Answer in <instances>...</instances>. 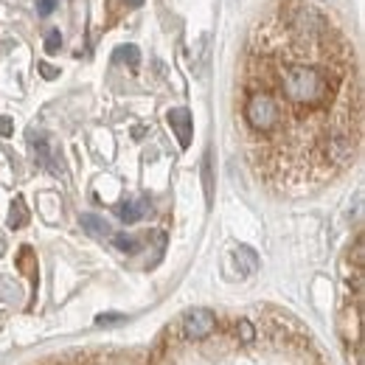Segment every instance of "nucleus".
<instances>
[{"label":"nucleus","instance_id":"nucleus-3","mask_svg":"<svg viewBox=\"0 0 365 365\" xmlns=\"http://www.w3.org/2000/svg\"><path fill=\"white\" fill-rule=\"evenodd\" d=\"M166 121H169V127L175 130V135L180 140L182 149H188L191 146V113L185 110V107H175V110H169V115H166Z\"/></svg>","mask_w":365,"mask_h":365},{"label":"nucleus","instance_id":"nucleus-13","mask_svg":"<svg viewBox=\"0 0 365 365\" xmlns=\"http://www.w3.org/2000/svg\"><path fill=\"white\" fill-rule=\"evenodd\" d=\"M236 331H239V337L245 340V343H250L256 334H253V326H250V320H239V326H236Z\"/></svg>","mask_w":365,"mask_h":365},{"label":"nucleus","instance_id":"nucleus-7","mask_svg":"<svg viewBox=\"0 0 365 365\" xmlns=\"http://www.w3.org/2000/svg\"><path fill=\"white\" fill-rule=\"evenodd\" d=\"M29 222V211H26V202L23 197H14L11 202V211H9V228H23Z\"/></svg>","mask_w":365,"mask_h":365},{"label":"nucleus","instance_id":"nucleus-12","mask_svg":"<svg viewBox=\"0 0 365 365\" xmlns=\"http://www.w3.org/2000/svg\"><path fill=\"white\" fill-rule=\"evenodd\" d=\"M62 48V34H59V29H48L46 31V51L48 53H56Z\"/></svg>","mask_w":365,"mask_h":365},{"label":"nucleus","instance_id":"nucleus-1","mask_svg":"<svg viewBox=\"0 0 365 365\" xmlns=\"http://www.w3.org/2000/svg\"><path fill=\"white\" fill-rule=\"evenodd\" d=\"M242 146L278 194H309L343 175L363 140L357 53L315 0H275L253 26L236 96Z\"/></svg>","mask_w":365,"mask_h":365},{"label":"nucleus","instance_id":"nucleus-4","mask_svg":"<svg viewBox=\"0 0 365 365\" xmlns=\"http://www.w3.org/2000/svg\"><path fill=\"white\" fill-rule=\"evenodd\" d=\"M31 143H34V155H37V160L46 166L48 172H53V175H59L62 172V166H59V160H56V155H53V146H51V138L46 133H31Z\"/></svg>","mask_w":365,"mask_h":365},{"label":"nucleus","instance_id":"nucleus-16","mask_svg":"<svg viewBox=\"0 0 365 365\" xmlns=\"http://www.w3.org/2000/svg\"><path fill=\"white\" fill-rule=\"evenodd\" d=\"M121 320H124V315H98L96 323L98 326H113V323H121Z\"/></svg>","mask_w":365,"mask_h":365},{"label":"nucleus","instance_id":"nucleus-17","mask_svg":"<svg viewBox=\"0 0 365 365\" xmlns=\"http://www.w3.org/2000/svg\"><path fill=\"white\" fill-rule=\"evenodd\" d=\"M53 9H56V0H40V3H37V11H40L43 17H48Z\"/></svg>","mask_w":365,"mask_h":365},{"label":"nucleus","instance_id":"nucleus-11","mask_svg":"<svg viewBox=\"0 0 365 365\" xmlns=\"http://www.w3.org/2000/svg\"><path fill=\"white\" fill-rule=\"evenodd\" d=\"M202 182H205V197H208V202H211V197H214V178H211V155H205V160H202Z\"/></svg>","mask_w":365,"mask_h":365},{"label":"nucleus","instance_id":"nucleus-5","mask_svg":"<svg viewBox=\"0 0 365 365\" xmlns=\"http://www.w3.org/2000/svg\"><path fill=\"white\" fill-rule=\"evenodd\" d=\"M115 214H118V220H121V222L133 225V222H138V220H143V217L149 214V202H146L143 197H135V200H127V202H121V205L115 208Z\"/></svg>","mask_w":365,"mask_h":365},{"label":"nucleus","instance_id":"nucleus-9","mask_svg":"<svg viewBox=\"0 0 365 365\" xmlns=\"http://www.w3.org/2000/svg\"><path fill=\"white\" fill-rule=\"evenodd\" d=\"M113 242H115V247L124 250V253H138V247H140V242H138L135 236H130V233H115Z\"/></svg>","mask_w":365,"mask_h":365},{"label":"nucleus","instance_id":"nucleus-10","mask_svg":"<svg viewBox=\"0 0 365 365\" xmlns=\"http://www.w3.org/2000/svg\"><path fill=\"white\" fill-rule=\"evenodd\" d=\"M115 59H121V62H130V65H138L140 62V51L135 46H121L115 51Z\"/></svg>","mask_w":365,"mask_h":365},{"label":"nucleus","instance_id":"nucleus-18","mask_svg":"<svg viewBox=\"0 0 365 365\" xmlns=\"http://www.w3.org/2000/svg\"><path fill=\"white\" fill-rule=\"evenodd\" d=\"M143 0H127V6H140Z\"/></svg>","mask_w":365,"mask_h":365},{"label":"nucleus","instance_id":"nucleus-2","mask_svg":"<svg viewBox=\"0 0 365 365\" xmlns=\"http://www.w3.org/2000/svg\"><path fill=\"white\" fill-rule=\"evenodd\" d=\"M180 331L185 340L200 343V340H205V337H211L217 331V315L211 309H191V312L182 315Z\"/></svg>","mask_w":365,"mask_h":365},{"label":"nucleus","instance_id":"nucleus-14","mask_svg":"<svg viewBox=\"0 0 365 365\" xmlns=\"http://www.w3.org/2000/svg\"><path fill=\"white\" fill-rule=\"evenodd\" d=\"M11 133H14V121H11L9 115H0V135L9 138Z\"/></svg>","mask_w":365,"mask_h":365},{"label":"nucleus","instance_id":"nucleus-15","mask_svg":"<svg viewBox=\"0 0 365 365\" xmlns=\"http://www.w3.org/2000/svg\"><path fill=\"white\" fill-rule=\"evenodd\" d=\"M40 73H43L46 79H56V76H59V68H53V65H48V62H40Z\"/></svg>","mask_w":365,"mask_h":365},{"label":"nucleus","instance_id":"nucleus-8","mask_svg":"<svg viewBox=\"0 0 365 365\" xmlns=\"http://www.w3.org/2000/svg\"><path fill=\"white\" fill-rule=\"evenodd\" d=\"M236 262L242 264V270L247 275L256 273V267H259V256H256L250 247H239V250H236Z\"/></svg>","mask_w":365,"mask_h":365},{"label":"nucleus","instance_id":"nucleus-6","mask_svg":"<svg viewBox=\"0 0 365 365\" xmlns=\"http://www.w3.org/2000/svg\"><path fill=\"white\" fill-rule=\"evenodd\" d=\"M82 228L85 233H91L93 239H104V236H110L113 228H110V222L107 220H101V217H96V214H82Z\"/></svg>","mask_w":365,"mask_h":365}]
</instances>
